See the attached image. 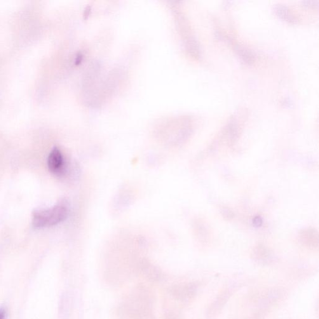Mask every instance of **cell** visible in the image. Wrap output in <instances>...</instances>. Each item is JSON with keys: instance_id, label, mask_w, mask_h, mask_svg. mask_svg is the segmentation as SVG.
I'll list each match as a JSON object with an SVG mask.
<instances>
[{"instance_id": "cell-1", "label": "cell", "mask_w": 319, "mask_h": 319, "mask_svg": "<svg viewBox=\"0 0 319 319\" xmlns=\"http://www.w3.org/2000/svg\"><path fill=\"white\" fill-rule=\"evenodd\" d=\"M69 215V208L64 202L54 207L36 210L32 214V223L35 228L50 227L64 221Z\"/></svg>"}, {"instance_id": "cell-2", "label": "cell", "mask_w": 319, "mask_h": 319, "mask_svg": "<svg viewBox=\"0 0 319 319\" xmlns=\"http://www.w3.org/2000/svg\"><path fill=\"white\" fill-rule=\"evenodd\" d=\"M64 157L62 152L55 147L49 154L48 159V166L49 170L53 173H60L64 166Z\"/></svg>"}, {"instance_id": "cell-3", "label": "cell", "mask_w": 319, "mask_h": 319, "mask_svg": "<svg viewBox=\"0 0 319 319\" xmlns=\"http://www.w3.org/2000/svg\"><path fill=\"white\" fill-rule=\"evenodd\" d=\"M6 313L3 309H0V319H5Z\"/></svg>"}]
</instances>
